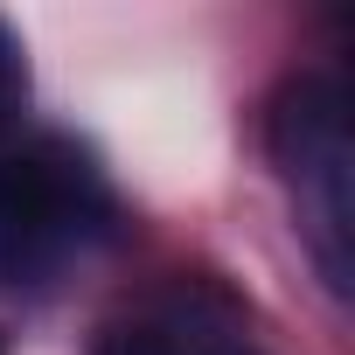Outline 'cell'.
I'll use <instances>...</instances> for the list:
<instances>
[{"mask_svg": "<svg viewBox=\"0 0 355 355\" xmlns=\"http://www.w3.org/2000/svg\"><path fill=\"white\" fill-rule=\"evenodd\" d=\"M119 196L77 139L0 153V286H42L70 244L105 237Z\"/></svg>", "mask_w": 355, "mask_h": 355, "instance_id": "6da1fadb", "label": "cell"}, {"mask_svg": "<svg viewBox=\"0 0 355 355\" xmlns=\"http://www.w3.org/2000/svg\"><path fill=\"white\" fill-rule=\"evenodd\" d=\"M272 160L313 202V258L334 293L355 286V139H348V98L334 77H293L272 98Z\"/></svg>", "mask_w": 355, "mask_h": 355, "instance_id": "7a4b0ae2", "label": "cell"}, {"mask_svg": "<svg viewBox=\"0 0 355 355\" xmlns=\"http://www.w3.org/2000/svg\"><path fill=\"white\" fill-rule=\"evenodd\" d=\"M21 105H28V49H21V35L8 21H0V132L21 119Z\"/></svg>", "mask_w": 355, "mask_h": 355, "instance_id": "3957f363", "label": "cell"}, {"mask_svg": "<svg viewBox=\"0 0 355 355\" xmlns=\"http://www.w3.org/2000/svg\"><path fill=\"white\" fill-rule=\"evenodd\" d=\"M91 355H196V341L167 334V327H105Z\"/></svg>", "mask_w": 355, "mask_h": 355, "instance_id": "277c9868", "label": "cell"}, {"mask_svg": "<svg viewBox=\"0 0 355 355\" xmlns=\"http://www.w3.org/2000/svg\"><path fill=\"white\" fill-rule=\"evenodd\" d=\"M196 355H258V348H244V341H196Z\"/></svg>", "mask_w": 355, "mask_h": 355, "instance_id": "5b68a950", "label": "cell"}, {"mask_svg": "<svg viewBox=\"0 0 355 355\" xmlns=\"http://www.w3.org/2000/svg\"><path fill=\"white\" fill-rule=\"evenodd\" d=\"M0 355H8V348H0Z\"/></svg>", "mask_w": 355, "mask_h": 355, "instance_id": "8992f818", "label": "cell"}]
</instances>
